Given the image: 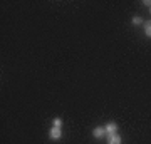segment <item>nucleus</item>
Returning a JSON list of instances; mask_svg holds the SVG:
<instances>
[{
	"label": "nucleus",
	"instance_id": "nucleus-5",
	"mask_svg": "<svg viewBox=\"0 0 151 144\" xmlns=\"http://www.w3.org/2000/svg\"><path fill=\"white\" fill-rule=\"evenodd\" d=\"M145 32H146V35H148V37H151V22H146Z\"/></svg>",
	"mask_w": 151,
	"mask_h": 144
},
{
	"label": "nucleus",
	"instance_id": "nucleus-7",
	"mask_svg": "<svg viewBox=\"0 0 151 144\" xmlns=\"http://www.w3.org/2000/svg\"><path fill=\"white\" fill-rule=\"evenodd\" d=\"M60 119H54V128H60Z\"/></svg>",
	"mask_w": 151,
	"mask_h": 144
},
{
	"label": "nucleus",
	"instance_id": "nucleus-2",
	"mask_svg": "<svg viewBox=\"0 0 151 144\" xmlns=\"http://www.w3.org/2000/svg\"><path fill=\"white\" fill-rule=\"evenodd\" d=\"M49 136H50L52 139H59L60 138V128H52L50 133H49Z\"/></svg>",
	"mask_w": 151,
	"mask_h": 144
},
{
	"label": "nucleus",
	"instance_id": "nucleus-3",
	"mask_svg": "<svg viewBox=\"0 0 151 144\" xmlns=\"http://www.w3.org/2000/svg\"><path fill=\"white\" fill-rule=\"evenodd\" d=\"M104 133H106V129H104V128H96L94 131H92V134H94V138H97V139H99V138H103V136H104Z\"/></svg>",
	"mask_w": 151,
	"mask_h": 144
},
{
	"label": "nucleus",
	"instance_id": "nucleus-1",
	"mask_svg": "<svg viewBox=\"0 0 151 144\" xmlns=\"http://www.w3.org/2000/svg\"><path fill=\"white\" fill-rule=\"evenodd\" d=\"M108 144H121V138L118 134H109V139H108Z\"/></svg>",
	"mask_w": 151,
	"mask_h": 144
},
{
	"label": "nucleus",
	"instance_id": "nucleus-6",
	"mask_svg": "<svg viewBox=\"0 0 151 144\" xmlns=\"http://www.w3.org/2000/svg\"><path fill=\"white\" fill-rule=\"evenodd\" d=\"M141 22H143V20H141L139 17H134V19H133V24H134V25H139Z\"/></svg>",
	"mask_w": 151,
	"mask_h": 144
},
{
	"label": "nucleus",
	"instance_id": "nucleus-4",
	"mask_svg": "<svg viewBox=\"0 0 151 144\" xmlns=\"http://www.w3.org/2000/svg\"><path fill=\"white\" fill-rule=\"evenodd\" d=\"M104 129H106V133H109V134H114L116 131H118V126H116L114 123H109V124H108V126H106Z\"/></svg>",
	"mask_w": 151,
	"mask_h": 144
}]
</instances>
